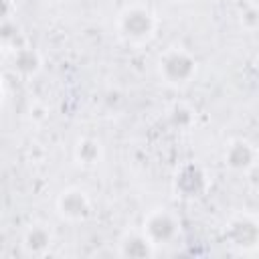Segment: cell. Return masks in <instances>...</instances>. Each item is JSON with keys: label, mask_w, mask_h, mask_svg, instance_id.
Segmentation results:
<instances>
[{"label": "cell", "mask_w": 259, "mask_h": 259, "mask_svg": "<svg viewBox=\"0 0 259 259\" xmlns=\"http://www.w3.org/2000/svg\"><path fill=\"white\" fill-rule=\"evenodd\" d=\"M223 164L233 174H249L259 164V150L245 138L231 140L223 150Z\"/></svg>", "instance_id": "obj_7"}, {"label": "cell", "mask_w": 259, "mask_h": 259, "mask_svg": "<svg viewBox=\"0 0 259 259\" xmlns=\"http://www.w3.org/2000/svg\"><path fill=\"white\" fill-rule=\"evenodd\" d=\"M119 255L121 257H152L156 255V245L144 235V231L125 233L119 241Z\"/></svg>", "instance_id": "obj_11"}, {"label": "cell", "mask_w": 259, "mask_h": 259, "mask_svg": "<svg viewBox=\"0 0 259 259\" xmlns=\"http://www.w3.org/2000/svg\"><path fill=\"white\" fill-rule=\"evenodd\" d=\"M142 231L156 247H164L180 237V219L170 208H154L144 217Z\"/></svg>", "instance_id": "obj_4"}, {"label": "cell", "mask_w": 259, "mask_h": 259, "mask_svg": "<svg viewBox=\"0 0 259 259\" xmlns=\"http://www.w3.org/2000/svg\"><path fill=\"white\" fill-rule=\"evenodd\" d=\"M249 2H253V4H259V0H249Z\"/></svg>", "instance_id": "obj_16"}, {"label": "cell", "mask_w": 259, "mask_h": 259, "mask_svg": "<svg viewBox=\"0 0 259 259\" xmlns=\"http://www.w3.org/2000/svg\"><path fill=\"white\" fill-rule=\"evenodd\" d=\"M198 71V63L192 53L182 47L166 49L158 59V77L168 87H186Z\"/></svg>", "instance_id": "obj_2"}, {"label": "cell", "mask_w": 259, "mask_h": 259, "mask_svg": "<svg viewBox=\"0 0 259 259\" xmlns=\"http://www.w3.org/2000/svg\"><path fill=\"white\" fill-rule=\"evenodd\" d=\"M158 14L146 4H127L115 18V34L127 47H144L158 32Z\"/></svg>", "instance_id": "obj_1"}, {"label": "cell", "mask_w": 259, "mask_h": 259, "mask_svg": "<svg viewBox=\"0 0 259 259\" xmlns=\"http://www.w3.org/2000/svg\"><path fill=\"white\" fill-rule=\"evenodd\" d=\"M53 239H55V235L45 223H32L22 233L20 247H22L24 255H28V257H42L51 251Z\"/></svg>", "instance_id": "obj_9"}, {"label": "cell", "mask_w": 259, "mask_h": 259, "mask_svg": "<svg viewBox=\"0 0 259 259\" xmlns=\"http://www.w3.org/2000/svg\"><path fill=\"white\" fill-rule=\"evenodd\" d=\"M47 117H49V109H47L45 105L34 103V105L30 107V119H34V121H42V119H47Z\"/></svg>", "instance_id": "obj_14"}, {"label": "cell", "mask_w": 259, "mask_h": 259, "mask_svg": "<svg viewBox=\"0 0 259 259\" xmlns=\"http://www.w3.org/2000/svg\"><path fill=\"white\" fill-rule=\"evenodd\" d=\"M225 241L241 251L249 253L259 247V217L253 212H237L225 225Z\"/></svg>", "instance_id": "obj_3"}, {"label": "cell", "mask_w": 259, "mask_h": 259, "mask_svg": "<svg viewBox=\"0 0 259 259\" xmlns=\"http://www.w3.org/2000/svg\"><path fill=\"white\" fill-rule=\"evenodd\" d=\"M168 121L176 130H188L194 121V111L184 103H174L168 109Z\"/></svg>", "instance_id": "obj_12"}, {"label": "cell", "mask_w": 259, "mask_h": 259, "mask_svg": "<svg viewBox=\"0 0 259 259\" xmlns=\"http://www.w3.org/2000/svg\"><path fill=\"white\" fill-rule=\"evenodd\" d=\"M239 22L245 30H257L259 28V4L245 2V6L239 10Z\"/></svg>", "instance_id": "obj_13"}, {"label": "cell", "mask_w": 259, "mask_h": 259, "mask_svg": "<svg viewBox=\"0 0 259 259\" xmlns=\"http://www.w3.org/2000/svg\"><path fill=\"white\" fill-rule=\"evenodd\" d=\"M210 186V178L208 172L196 164V162H184L176 168L174 178H172V188L180 198L186 200H194L206 194Z\"/></svg>", "instance_id": "obj_5"}, {"label": "cell", "mask_w": 259, "mask_h": 259, "mask_svg": "<svg viewBox=\"0 0 259 259\" xmlns=\"http://www.w3.org/2000/svg\"><path fill=\"white\" fill-rule=\"evenodd\" d=\"M103 154H105L103 144H101L97 138H89V136L79 138L77 144H75V148H73V158H75V162H77L81 168H87V170L97 168V166L101 164V160H103Z\"/></svg>", "instance_id": "obj_10"}, {"label": "cell", "mask_w": 259, "mask_h": 259, "mask_svg": "<svg viewBox=\"0 0 259 259\" xmlns=\"http://www.w3.org/2000/svg\"><path fill=\"white\" fill-rule=\"evenodd\" d=\"M55 206H57L59 217L67 223H83L89 219V214L93 210L91 196L87 194V190H83L79 186H69V188L61 190L55 200Z\"/></svg>", "instance_id": "obj_6"}, {"label": "cell", "mask_w": 259, "mask_h": 259, "mask_svg": "<svg viewBox=\"0 0 259 259\" xmlns=\"http://www.w3.org/2000/svg\"><path fill=\"white\" fill-rule=\"evenodd\" d=\"M42 65H45V59L34 47L20 45L18 49H14L10 53V65L8 67L18 79H24V81L34 79L42 71Z\"/></svg>", "instance_id": "obj_8"}, {"label": "cell", "mask_w": 259, "mask_h": 259, "mask_svg": "<svg viewBox=\"0 0 259 259\" xmlns=\"http://www.w3.org/2000/svg\"><path fill=\"white\" fill-rule=\"evenodd\" d=\"M253 71H255V73L259 75V57H257V59L253 61Z\"/></svg>", "instance_id": "obj_15"}]
</instances>
